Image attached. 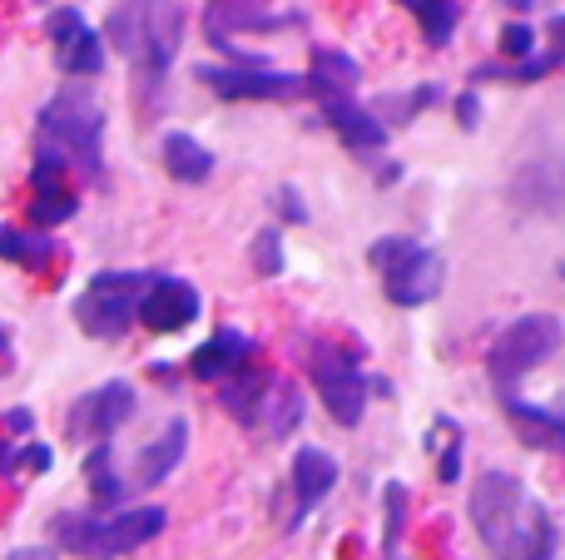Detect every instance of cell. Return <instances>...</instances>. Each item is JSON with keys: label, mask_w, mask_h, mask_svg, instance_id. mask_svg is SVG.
<instances>
[{"label": "cell", "mask_w": 565, "mask_h": 560, "mask_svg": "<svg viewBox=\"0 0 565 560\" xmlns=\"http://www.w3.org/2000/svg\"><path fill=\"white\" fill-rule=\"evenodd\" d=\"M254 268H258V278H278L282 273V234H278V228H258Z\"/></svg>", "instance_id": "cell-28"}, {"label": "cell", "mask_w": 565, "mask_h": 560, "mask_svg": "<svg viewBox=\"0 0 565 560\" xmlns=\"http://www.w3.org/2000/svg\"><path fill=\"white\" fill-rule=\"evenodd\" d=\"M561 50H551V55H526V60H511V65H501V60H491V65H477V79H507V85H531V79H546L551 69L561 65Z\"/></svg>", "instance_id": "cell-24"}, {"label": "cell", "mask_w": 565, "mask_h": 560, "mask_svg": "<svg viewBox=\"0 0 565 560\" xmlns=\"http://www.w3.org/2000/svg\"><path fill=\"white\" fill-rule=\"evenodd\" d=\"M164 169L179 184H204L214 174V149H204L194 134L174 129V134H164Z\"/></svg>", "instance_id": "cell-22"}, {"label": "cell", "mask_w": 565, "mask_h": 560, "mask_svg": "<svg viewBox=\"0 0 565 560\" xmlns=\"http://www.w3.org/2000/svg\"><path fill=\"white\" fill-rule=\"evenodd\" d=\"M501 55H511V60L536 55V30H531L526 20H511V25L501 30Z\"/></svg>", "instance_id": "cell-29"}, {"label": "cell", "mask_w": 565, "mask_h": 560, "mask_svg": "<svg viewBox=\"0 0 565 560\" xmlns=\"http://www.w3.org/2000/svg\"><path fill=\"white\" fill-rule=\"evenodd\" d=\"M199 288L184 283V278L174 273H154L145 288V298H139V323L149 327V333H184L189 323L199 317Z\"/></svg>", "instance_id": "cell-11"}, {"label": "cell", "mask_w": 565, "mask_h": 560, "mask_svg": "<svg viewBox=\"0 0 565 560\" xmlns=\"http://www.w3.org/2000/svg\"><path fill=\"white\" fill-rule=\"evenodd\" d=\"M322 119L338 129V139L358 154H382L387 149V125H382L372 109H362L358 99H322Z\"/></svg>", "instance_id": "cell-16"}, {"label": "cell", "mask_w": 565, "mask_h": 560, "mask_svg": "<svg viewBox=\"0 0 565 560\" xmlns=\"http://www.w3.org/2000/svg\"><path fill=\"white\" fill-rule=\"evenodd\" d=\"M302 427V392L298 383H288V377H274L264 392V402H258V417H254V432H264L268 442H282V437H292Z\"/></svg>", "instance_id": "cell-19"}, {"label": "cell", "mask_w": 565, "mask_h": 560, "mask_svg": "<svg viewBox=\"0 0 565 560\" xmlns=\"http://www.w3.org/2000/svg\"><path fill=\"white\" fill-rule=\"evenodd\" d=\"M184 45V6L179 0H145V30L129 55L135 65V105H145V119L159 115L164 105V75Z\"/></svg>", "instance_id": "cell-4"}, {"label": "cell", "mask_w": 565, "mask_h": 560, "mask_svg": "<svg viewBox=\"0 0 565 560\" xmlns=\"http://www.w3.org/2000/svg\"><path fill=\"white\" fill-rule=\"evenodd\" d=\"M457 119H461V129H477L481 125V95H477V89H461V95H457Z\"/></svg>", "instance_id": "cell-33"}, {"label": "cell", "mask_w": 565, "mask_h": 560, "mask_svg": "<svg viewBox=\"0 0 565 560\" xmlns=\"http://www.w3.org/2000/svg\"><path fill=\"white\" fill-rule=\"evenodd\" d=\"M507 6H516V10H521V6H531V0H507Z\"/></svg>", "instance_id": "cell-39"}, {"label": "cell", "mask_w": 565, "mask_h": 560, "mask_svg": "<svg viewBox=\"0 0 565 560\" xmlns=\"http://www.w3.org/2000/svg\"><path fill=\"white\" fill-rule=\"evenodd\" d=\"M551 40H556V50L565 55V15H551Z\"/></svg>", "instance_id": "cell-35"}, {"label": "cell", "mask_w": 565, "mask_h": 560, "mask_svg": "<svg viewBox=\"0 0 565 560\" xmlns=\"http://www.w3.org/2000/svg\"><path fill=\"white\" fill-rule=\"evenodd\" d=\"M254 357H258L254 337L238 333V327H218V333L189 357V373H194L199 383H224V377H234L238 367L254 363Z\"/></svg>", "instance_id": "cell-14"}, {"label": "cell", "mask_w": 565, "mask_h": 560, "mask_svg": "<svg viewBox=\"0 0 565 560\" xmlns=\"http://www.w3.org/2000/svg\"><path fill=\"white\" fill-rule=\"evenodd\" d=\"M278 214L288 218V224H308V204H302V194L292 184L278 189Z\"/></svg>", "instance_id": "cell-32"}, {"label": "cell", "mask_w": 565, "mask_h": 560, "mask_svg": "<svg viewBox=\"0 0 565 560\" xmlns=\"http://www.w3.org/2000/svg\"><path fill=\"white\" fill-rule=\"evenodd\" d=\"M338 486V462L322 446H298L292 456V526L308 521V511Z\"/></svg>", "instance_id": "cell-15"}, {"label": "cell", "mask_w": 565, "mask_h": 560, "mask_svg": "<svg viewBox=\"0 0 565 560\" xmlns=\"http://www.w3.org/2000/svg\"><path fill=\"white\" fill-rule=\"evenodd\" d=\"M149 278L154 273H129V268L95 273L85 283V293L75 298V323L85 327L89 337H125L129 327H135L139 298H145Z\"/></svg>", "instance_id": "cell-6"}, {"label": "cell", "mask_w": 565, "mask_h": 560, "mask_svg": "<svg viewBox=\"0 0 565 560\" xmlns=\"http://www.w3.org/2000/svg\"><path fill=\"white\" fill-rule=\"evenodd\" d=\"M501 402H507L511 427H516V437L526 446H536V452H565V412H556V407H531L516 392H501Z\"/></svg>", "instance_id": "cell-17"}, {"label": "cell", "mask_w": 565, "mask_h": 560, "mask_svg": "<svg viewBox=\"0 0 565 560\" xmlns=\"http://www.w3.org/2000/svg\"><path fill=\"white\" fill-rule=\"evenodd\" d=\"M55 238H45V234H20V228H10V224H0V258L6 263H20V268H30V273H40V268H50L55 263Z\"/></svg>", "instance_id": "cell-23"}, {"label": "cell", "mask_w": 565, "mask_h": 560, "mask_svg": "<svg viewBox=\"0 0 565 560\" xmlns=\"http://www.w3.org/2000/svg\"><path fill=\"white\" fill-rule=\"evenodd\" d=\"M402 526H407V486H387V546H397Z\"/></svg>", "instance_id": "cell-31"}, {"label": "cell", "mask_w": 565, "mask_h": 560, "mask_svg": "<svg viewBox=\"0 0 565 560\" xmlns=\"http://www.w3.org/2000/svg\"><path fill=\"white\" fill-rule=\"evenodd\" d=\"M85 472H89V492H95L99 506H119V502H125V482L115 476V452H109V442L89 452Z\"/></svg>", "instance_id": "cell-26"}, {"label": "cell", "mask_w": 565, "mask_h": 560, "mask_svg": "<svg viewBox=\"0 0 565 560\" xmlns=\"http://www.w3.org/2000/svg\"><path fill=\"white\" fill-rule=\"evenodd\" d=\"M312 387H318L322 407L332 412L338 427H358L362 412H367V392L372 383L362 377L358 357L338 343H318L312 347Z\"/></svg>", "instance_id": "cell-8"}, {"label": "cell", "mask_w": 565, "mask_h": 560, "mask_svg": "<svg viewBox=\"0 0 565 560\" xmlns=\"http://www.w3.org/2000/svg\"><path fill=\"white\" fill-rule=\"evenodd\" d=\"M561 337H565L561 317H551V313L516 317V323L497 337V347H491V357H487L491 383H497L501 392H511V387H516L526 373H536L541 363H551V357H556Z\"/></svg>", "instance_id": "cell-7"}, {"label": "cell", "mask_w": 565, "mask_h": 560, "mask_svg": "<svg viewBox=\"0 0 565 560\" xmlns=\"http://www.w3.org/2000/svg\"><path fill=\"white\" fill-rule=\"evenodd\" d=\"M268 383H274V373H264V367H254V363H244L234 377H224V383H218V397H224V407L234 412V422L254 427L258 402H264Z\"/></svg>", "instance_id": "cell-21"}, {"label": "cell", "mask_w": 565, "mask_h": 560, "mask_svg": "<svg viewBox=\"0 0 565 560\" xmlns=\"http://www.w3.org/2000/svg\"><path fill=\"white\" fill-rule=\"evenodd\" d=\"M471 526L481 546L497 560H551L556 556V521L551 511L526 492V482L511 472H481L471 486Z\"/></svg>", "instance_id": "cell-1"}, {"label": "cell", "mask_w": 565, "mask_h": 560, "mask_svg": "<svg viewBox=\"0 0 565 560\" xmlns=\"http://www.w3.org/2000/svg\"><path fill=\"white\" fill-rule=\"evenodd\" d=\"M184 452H189V422H184V417H169L164 432H159L154 442L139 452V462H135V486H159V482H169V476H174V466L184 462Z\"/></svg>", "instance_id": "cell-18"}, {"label": "cell", "mask_w": 565, "mask_h": 560, "mask_svg": "<svg viewBox=\"0 0 565 560\" xmlns=\"http://www.w3.org/2000/svg\"><path fill=\"white\" fill-rule=\"evenodd\" d=\"M199 79L218 99H302L308 79L282 69H238V65H199Z\"/></svg>", "instance_id": "cell-10"}, {"label": "cell", "mask_w": 565, "mask_h": 560, "mask_svg": "<svg viewBox=\"0 0 565 560\" xmlns=\"http://www.w3.org/2000/svg\"><path fill=\"white\" fill-rule=\"evenodd\" d=\"M75 208H79V198H75V189H70V184L35 189V198H30V224H35V228H55V224H65V218H75Z\"/></svg>", "instance_id": "cell-25"}, {"label": "cell", "mask_w": 565, "mask_h": 560, "mask_svg": "<svg viewBox=\"0 0 565 560\" xmlns=\"http://www.w3.org/2000/svg\"><path fill=\"white\" fill-rule=\"evenodd\" d=\"M457 472H461V432L451 437L447 456H441V482H457Z\"/></svg>", "instance_id": "cell-34"}, {"label": "cell", "mask_w": 565, "mask_h": 560, "mask_svg": "<svg viewBox=\"0 0 565 560\" xmlns=\"http://www.w3.org/2000/svg\"><path fill=\"white\" fill-rule=\"evenodd\" d=\"M441 89L437 85H422V89H412V95H402V99H392L387 105V115H392V125H407L412 115H422V109L431 105V99H437Z\"/></svg>", "instance_id": "cell-30"}, {"label": "cell", "mask_w": 565, "mask_h": 560, "mask_svg": "<svg viewBox=\"0 0 565 560\" xmlns=\"http://www.w3.org/2000/svg\"><path fill=\"white\" fill-rule=\"evenodd\" d=\"M367 258H372V268L382 273V288H387V298L397 308H422V303H431V298L441 293L447 263H441V254H431L427 244H417V238L387 234V238H377V244L367 248Z\"/></svg>", "instance_id": "cell-5"}, {"label": "cell", "mask_w": 565, "mask_h": 560, "mask_svg": "<svg viewBox=\"0 0 565 560\" xmlns=\"http://www.w3.org/2000/svg\"><path fill=\"white\" fill-rule=\"evenodd\" d=\"M302 79H308L312 99H352V89L362 85V69L342 50H312V69Z\"/></svg>", "instance_id": "cell-20"}, {"label": "cell", "mask_w": 565, "mask_h": 560, "mask_svg": "<svg viewBox=\"0 0 565 560\" xmlns=\"http://www.w3.org/2000/svg\"><path fill=\"white\" fill-rule=\"evenodd\" d=\"M50 40H55V60L65 75L89 79L105 69V35L89 30L79 10H50Z\"/></svg>", "instance_id": "cell-12"}, {"label": "cell", "mask_w": 565, "mask_h": 560, "mask_svg": "<svg viewBox=\"0 0 565 560\" xmlns=\"http://www.w3.org/2000/svg\"><path fill=\"white\" fill-rule=\"evenodd\" d=\"M15 560H45V556H40V551H20Z\"/></svg>", "instance_id": "cell-38"}, {"label": "cell", "mask_w": 565, "mask_h": 560, "mask_svg": "<svg viewBox=\"0 0 565 560\" xmlns=\"http://www.w3.org/2000/svg\"><path fill=\"white\" fill-rule=\"evenodd\" d=\"M40 149H55L95 184L105 179V105L95 99V89L65 85L40 109Z\"/></svg>", "instance_id": "cell-2"}, {"label": "cell", "mask_w": 565, "mask_h": 560, "mask_svg": "<svg viewBox=\"0 0 565 560\" xmlns=\"http://www.w3.org/2000/svg\"><path fill=\"white\" fill-rule=\"evenodd\" d=\"M417 20H422V30H427V45H431V50H441L451 35H457L461 6H457V0H437V6H431V10H422Z\"/></svg>", "instance_id": "cell-27"}, {"label": "cell", "mask_w": 565, "mask_h": 560, "mask_svg": "<svg viewBox=\"0 0 565 560\" xmlns=\"http://www.w3.org/2000/svg\"><path fill=\"white\" fill-rule=\"evenodd\" d=\"M397 6H402V10H412V15H422V10H431L437 0H397Z\"/></svg>", "instance_id": "cell-36"}, {"label": "cell", "mask_w": 565, "mask_h": 560, "mask_svg": "<svg viewBox=\"0 0 565 560\" xmlns=\"http://www.w3.org/2000/svg\"><path fill=\"white\" fill-rule=\"evenodd\" d=\"M6 347H10V327L0 323V353H6Z\"/></svg>", "instance_id": "cell-37"}, {"label": "cell", "mask_w": 565, "mask_h": 560, "mask_svg": "<svg viewBox=\"0 0 565 560\" xmlns=\"http://www.w3.org/2000/svg\"><path fill=\"white\" fill-rule=\"evenodd\" d=\"M511 198L526 214H565V154L561 149L521 164L516 179H511Z\"/></svg>", "instance_id": "cell-13"}, {"label": "cell", "mask_w": 565, "mask_h": 560, "mask_svg": "<svg viewBox=\"0 0 565 560\" xmlns=\"http://www.w3.org/2000/svg\"><path fill=\"white\" fill-rule=\"evenodd\" d=\"M164 526H169L164 506H135V511H115V516H75V511H65L55 521V536H60L65 551L109 560V556H125V551L149 546Z\"/></svg>", "instance_id": "cell-3"}, {"label": "cell", "mask_w": 565, "mask_h": 560, "mask_svg": "<svg viewBox=\"0 0 565 560\" xmlns=\"http://www.w3.org/2000/svg\"><path fill=\"white\" fill-rule=\"evenodd\" d=\"M129 417H135V387L105 383V387H95V392H85L75 402V412H70V437H75V442L105 446Z\"/></svg>", "instance_id": "cell-9"}]
</instances>
